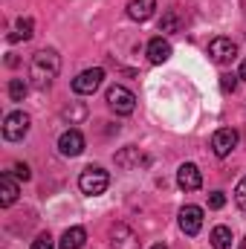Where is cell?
<instances>
[{
    "mask_svg": "<svg viewBox=\"0 0 246 249\" xmlns=\"http://www.w3.org/2000/svg\"><path fill=\"white\" fill-rule=\"evenodd\" d=\"M220 90H223V93H235V90H238L235 75H223V78H220Z\"/></svg>",
    "mask_w": 246,
    "mask_h": 249,
    "instance_id": "21",
    "label": "cell"
},
{
    "mask_svg": "<svg viewBox=\"0 0 246 249\" xmlns=\"http://www.w3.org/2000/svg\"><path fill=\"white\" fill-rule=\"evenodd\" d=\"M159 29H162V32H174V29H177V18H174V15L168 12V15L162 18V23H159Z\"/></svg>",
    "mask_w": 246,
    "mask_h": 249,
    "instance_id": "23",
    "label": "cell"
},
{
    "mask_svg": "<svg viewBox=\"0 0 246 249\" xmlns=\"http://www.w3.org/2000/svg\"><path fill=\"white\" fill-rule=\"evenodd\" d=\"M107 186H110V174H107L105 168H99V165L84 168L81 177H78V188H81L87 197H99V194H105Z\"/></svg>",
    "mask_w": 246,
    "mask_h": 249,
    "instance_id": "2",
    "label": "cell"
},
{
    "mask_svg": "<svg viewBox=\"0 0 246 249\" xmlns=\"http://www.w3.org/2000/svg\"><path fill=\"white\" fill-rule=\"evenodd\" d=\"M102 81H105V70L102 67H93V70H84V72H78L72 78V90L78 96H93L102 87Z\"/></svg>",
    "mask_w": 246,
    "mask_h": 249,
    "instance_id": "5",
    "label": "cell"
},
{
    "mask_svg": "<svg viewBox=\"0 0 246 249\" xmlns=\"http://www.w3.org/2000/svg\"><path fill=\"white\" fill-rule=\"evenodd\" d=\"M84 241H87V232L81 229V226H70L67 232L61 235V249H81L84 247Z\"/></svg>",
    "mask_w": 246,
    "mask_h": 249,
    "instance_id": "14",
    "label": "cell"
},
{
    "mask_svg": "<svg viewBox=\"0 0 246 249\" xmlns=\"http://www.w3.org/2000/svg\"><path fill=\"white\" fill-rule=\"evenodd\" d=\"M84 136H81V130H64L61 139H58V151H61V157H78V154H84Z\"/></svg>",
    "mask_w": 246,
    "mask_h": 249,
    "instance_id": "10",
    "label": "cell"
},
{
    "mask_svg": "<svg viewBox=\"0 0 246 249\" xmlns=\"http://www.w3.org/2000/svg\"><path fill=\"white\" fill-rule=\"evenodd\" d=\"M110 247L113 249H142V244H139V235L127 223H116L110 229Z\"/></svg>",
    "mask_w": 246,
    "mask_h": 249,
    "instance_id": "6",
    "label": "cell"
},
{
    "mask_svg": "<svg viewBox=\"0 0 246 249\" xmlns=\"http://www.w3.org/2000/svg\"><path fill=\"white\" fill-rule=\"evenodd\" d=\"M180 229L188 238H194L203 229V209L200 206H183L180 209Z\"/></svg>",
    "mask_w": 246,
    "mask_h": 249,
    "instance_id": "9",
    "label": "cell"
},
{
    "mask_svg": "<svg viewBox=\"0 0 246 249\" xmlns=\"http://www.w3.org/2000/svg\"><path fill=\"white\" fill-rule=\"evenodd\" d=\"M209 55H211L214 64H232L238 58V47H235L229 38H214V41L209 44Z\"/></svg>",
    "mask_w": 246,
    "mask_h": 249,
    "instance_id": "8",
    "label": "cell"
},
{
    "mask_svg": "<svg viewBox=\"0 0 246 249\" xmlns=\"http://www.w3.org/2000/svg\"><path fill=\"white\" fill-rule=\"evenodd\" d=\"M18 200V183L12 174H0V206H12Z\"/></svg>",
    "mask_w": 246,
    "mask_h": 249,
    "instance_id": "15",
    "label": "cell"
},
{
    "mask_svg": "<svg viewBox=\"0 0 246 249\" xmlns=\"http://www.w3.org/2000/svg\"><path fill=\"white\" fill-rule=\"evenodd\" d=\"M154 9H157V0H130L127 3V18L142 23V20H148L154 15Z\"/></svg>",
    "mask_w": 246,
    "mask_h": 249,
    "instance_id": "12",
    "label": "cell"
},
{
    "mask_svg": "<svg viewBox=\"0 0 246 249\" xmlns=\"http://www.w3.org/2000/svg\"><path fill=\"white\" fill-rule=\"evenodd\" d=\"M29 124H32V119H29L23 110L9 113V116L3 119V139H9V142H20V139L29 133Z\"/></svg>",
    "mask_w": 246,
    "mask_h": 249,
    "instance_id": "4",
    "label": "cell"
},
{
    "mask_svg": "<svg viewBox=\"0 0 246 249\" xmlns=\"http://www.w3.org/2000/svg\"><path fill=\"white\" fill-rule=\"evenodd\" d=\"M235 203H238L241 212H246V177L238 183V188H235Z\"/></svg>",
    "mask_w": 246,
    "mask_h": 249,
    "instance_id": "19",
    "label": "cell"
},
{
    "mask_svg": "<svg viewBox=\"0 0 246 249\" xmlns=\"http://www.w3.org/2000/svg\"><path fill=\"white\" fill-rule=\"evenodd\" d=\"M15 177L26 183V180L32 177V174H29V165H26V162H15Z\"/></svg>",
    "mask_w": 246,
    "mask_h": 249,
    "instance_id": "24",
    "label": "cell"
},
{
    "mask_svg": "<svg viewBox=\"0 0 246 249\" xmlns=\"http://www.w3.org/2000/svg\"><path fill=\"white\" fill-rule=\"evenodd\" d=\"M177 186L183 188V191H197V188L203 186V174H200V168L194 162H183L177 168Z\"/></svg>",
    "mask_w": 246,
    "mask_h": 249,
    "instance_id": "11",
    "label": "cell"
},
{
    "mask_svg": "<svg viewBox=\"0 0 246 249\" xmlns=\"http://www.w3.org/2000/svg\"><path fill=\"white\" fill-rule=\"evenodd\" d=\"M238 78H244V81H246V61L241 64V70H238Z\"/></svg>",
    "mask_w": 246,
    "mask_h": 249,
    "instance_id": "25",
    "label": "cell"
},
{
    "mask_svg": "<svg viewBox=\"0 0 246 249\" xmlns=\"http://www.w3.org/2000/svg\"><path fill=\"white\" fill-rule=\"evenodd\" d=\"M235 148H238V130H232V127L214 130V136H211V151H214L217 157H229Z\"/></svg>",
    "mask_w": 246,
    "mask_h": 249,
    "instance_id": "7",
    "label": "cell"
},
{
    "mask_svg": "<svg viewBox=\"0 0 246 249\" xmlns=\"http://www.w3.org/2000/svg\"><path fill=\"white\" fill-rule=\"evenodd\" d=\"M211 247L214 249H229L232 247V229H229V226H214V229H211Z\"/></svg>",
    "mask_w": 246,
    "mask_h": 249,
    "instance_id": "16",
    "label": "cell"
},
{
    "mask_svg": "<svg viewBox=\"0 0 246 249\" xmlns=\"http://www.w3.org/2000/svg\"><path fill=\"white\" fill-rule=\"evenodd\" d=\"M6 90H9V99H12V102H23V96H26V90H29V87H26V81H23V78H12Z\"/></svg>",
    "mask_w": 246,
    "mask_h": 249,
    "instance_id": "18",
    "label": "cell"
},
{
    "mask_svg": "<svg viewBox=\"0 0 246 249\" xmlns=\"http://www.w3.org/2000/svg\"><path fill=\"white\" fill-rule=\"evenodd\" d=\"M168 58H171V44L162 41V38H154V41L148 44V61L151 64H165Z\"/></svg>",
    "mask_w": 246,
    "mask_h": 249,
    "instance_id": "13",
    "label": "cell"
},
{
    "mask_svg": "<svg viewBox=\"0 0 246 249\" xmlns=\"http://www.w3.org/2000/svg\"><path fill=\"white\" fill-rule=\"evenodd\" d=\"M61 70V55L55 50H38L29 61V84L35 90H47Z\"/></svg>",
    "mask_w": 246,
    "mask_h": 249,
    "instance_id": "1",
    "label": "cell"
},
{
    "mask_svg": "<svg viewBox=\"0 0 246 249\" xmlns=\"http://www.w3.org/2000/svg\"><path fill=\"white\" fill-rule=\"evenodd\" d=\"M32 29H35L32 18H20V20H18V32H12V35H9V41H12V44H18V41H29V38L35 35Z\"/></svg>",
    "mask_w": 246,
    "mask_h": 249,
    "instance_id": "17",
    "label": "cell"
},
{
    "mask_svg": "<svg viewBox=\"0 0 246 249\" xmlns=\"http://www.w3.org/2000/svg\"><path fill=\"white\" fill-rule=\"evenodd\" d=\"M32 249H53V238H50V232H41V235L32 241Z\"/></svg>",
    "mask_w": 246,
    "mask_h": 249,
    "instance_id": "20",
    "label": "cell"
},
{
    "mask_svg": "<svg viewBox=\"0 0 246 249\" xmlns=\"http://www.w3.org/2000/svg\"><path fill=\"white\" fill-rule=\"evenodd\" d=\"M105 99H107V107H110L113 113H119V116H130V113L136 110V96H133L127 87H122V84H113Z\"/></svg>",
    "mask_w": 246,
    "mask_h": 249,
    "instance_id": "3",
    "label": "cell"
},
{
    "mask_svg": "<svg viewBox=\"0 0 246 249\" xmlns=\"http://www.w3.org/2000/svg\"><path fill=\"white\" fill-rule=\"evenodd\" d=\"M151 249H168V247H165V244H154Z\"/></svg>",
    "mask_w": 246,
    "mask_h": 249,
    "instance_id": "26",
    "label": "cell"
},
{
    "mask_svg": "<svg viewBox=\"0 0 246 249\" xmlns=\"http://www.w3.org/2000/svg\"><path fill=\"white\" fill-rule=\"evenodd\" d=\"M223 206H226L223 191H211V197H209V209H223Z\"/></svg>",
    "mask_w": 246,
    "mask_h": 249,
    "instance_id": "22",
    "label": "cell"
}]
</instances>
